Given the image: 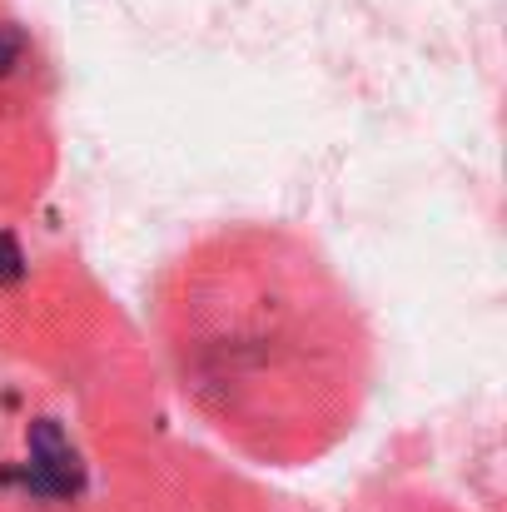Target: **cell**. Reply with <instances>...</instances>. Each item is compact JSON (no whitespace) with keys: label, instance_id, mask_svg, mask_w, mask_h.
Segmentation results:
<instances>
[{"label":"cell","instance_id":"6da1fadb","mask_svg":"<svg viewBox=\"0 0 507 512\" xmlns=\"http://www.w3.org/2000/svg\"><path fill=\"white\" fill-rule=\"evenodd\" d=\"M160 339L179 398L239 453L289 468L353 428L373 343L334 269L284 229H219L165 279Z\"/></svg>","mask_w":507,"mask_h":512}]
</instances>
